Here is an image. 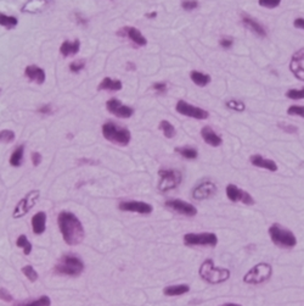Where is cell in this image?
I'll list each match as a JSON object with an SVG mask.
<instances>
[{
    "instance_id": "obj_1",
    "label": "cell",
    "mask_w": 304,
    "mask_h": 306,
    "mask_svg": "<svg viewBox=\"0 0 304 306\" xmlns=\"http://www.w3.org/2000/svg\"><path fill=\"white\" fill-rule=\"evenodd\" d=\"M57 225L65 243L68 245H78L85 236L84 227L73 212L61 211L57 216Z\"/></svg>"
},
{
    "instance_id": "obj_2",
    "label": "cell",
    "mask_w": 304,
    "mask_h": 306,
    "mask_svg": "<svg viewBox=\"0 0 304 306\" xmlns=\"http://www.w3.org/2000/svg\"><path fill=\"white\" fill-rule=\"evenodd\" d=\"M198 274L202 278L203 281H206L207 283L210 284H219L230 278V271L228 268H222L218 266L214 265V261L212 259H207L204 260L200 266L198 270Z\"/></svg>"
},
{
    "instance_id": "obj_3",
    "label": "cell",
    "mask_w": 304,
    "mask_h": 306,
    "mask_svg": "<svg viewBox=\"0 0 304 306\" xmlns=\"http://www.w3.org/2000/svg\"><path fill=\"white\" fill-rule=\"evenodd\" d=\"M54 271L61 276L78 277L84 271V262L74 255H65L58 260Z\"/></svg>"
},
{
    "instance_id": "obj_4",
    "label": "cell",
    "mask_w": 304,
    "mask_h": 306,
    "mask_svg": "<svg viewBox=\"0 0 304 306\" xmlns=\"http://www.w3.org/2000/svg\"><path fill=\"white\" fill-rule=\"evenodd\" d=\"M269 237L276 246L282 249H292L297 245V238L287 228L274 224L269 227Z\"/></svg>"
},
{
    "instance_id": "obj_5",
    "label": "cell",
    "mask_w": 304,
    "mask_h": 306,
    "mask_svg": "<svg viewBox=\"0 0 304 306\" xmlns=\"http://www.w3.org/2000/svg\"><path fill=\"white\" fill-rule=\"evenodd\" d=\"M102 135L106 141L117 145H128L132 139L130 131L126 127H120L114 122H106L102 125Z\"/></svg>"
},
{
    "instance_id": "obj_6",
    "label": "cell",
    "mask_w": 304,
    "mask_h": 306,
    "mask_svg": "<svg viewBox=\"0 0 304 306\" xmlns=\"http://www.w3.org/2000/svg\"><path fill=\"white\" fill-rule=\"evenodd\" d=\"M272 276V266L268 262H260L253 266L244 276V282L247 284H262L269 281Z\"/></svg>"
},
{
    "instance_id": "obj_7",
    "label": "cell",
    "mask_w": 304,
    "mask_h": 306,
    "mask_svg": "<svg viewBox=\"0 0 304 306\" xmlns=\"http://www.w3.org/2000/svg\"><path fill=\"white\" fill-rule=\"evenodd\" d=\"M160 183H158V189L161 191H169L179 187L183 181V175L178 170H160Z\"/></svg>"
},
{
    "instance_id": "obj_8",
    "label": "cell",
    "mask_w": 304,
    "mask_h": 306,
    "mask_svg": "<svg viewBox=\"0 0 304 306\" xmlns=\"http://www.w3.org/2000/svg\"><path fill=\"white\" fill-rule=\"evenodd\" d=\"M40 198V191L34 189L31 190L24 196L22 199L20 200L15 206L14 212H12V217L14 218H22L23 216H26L28 212L36 206L37 202Z\"/></svg>"
},
{
    "instance_id": "obj_9",
    "label": "cell",
    "mask_w": 304,
    "mask_h": 306,
    "mask_svg": "<svg viewBox=\"0 0 304 306\" xmlns=\"http://www.w3.org/2000/svg\"><path fill=\"white\" fill-rule=\"evenodd\" d=\"M184 244L188 246H216L218 244V237L214 233H188L185 234Z\"/></svg>"
},
{
    "instance_id": "obj_10",
    "label": "cell",
    "mask_w": 304,
    "mask_h": 306,
    "mask_svg": "<svg viewBox=\"0 0 304 306\" xmlns=\"http://www.w3.org/2000/svg\"><path fill=\"white\" fill-rule=\"evenodd\" d=\"M176 113L180 114L183 116H188L191 117V119H196V120H206L208 119L209 114L208 111L201 109V107L194 106V105L186 103L184 100H179L176 103L175 106Z\"/></svg>"
},
{
    "instance_id": "obj_11",
    "label": "cell",
    "mask_w": 304,
    "mask_h": 306,
    "mask_svg": "<svg viewBox=\"0 0 304 306\" xmlns=\"http://www.w3.org/2000/svg\"><path fill=\"white\" fill-rule=\"evenodd\" d=\"M166 208L170 210V211L176 212V214L186 216V217H192V216H196L197 214V209L192 204L184 202L181 199L167 200Z\"/></svg>"
},
{
    "instance_id": "obj_12",
    "label": "cell",
    "mask_w": 304,
    "mask_h": 306,
    "mask_svg": "<svg viewBox=\"0 0 304 306\" xmlns=\"http://www.w3.org/2000/svg\"><path fill=\"white\" fill-rule=\"evenodd\" d=\"M226 197L232 203L240 202L245 204V205H253L254 204V199L251 197V194L247 193L246 190L240 189L235 184H229L226 187Z\"/></svg>"
},
{
    "instance_id": "obj_13",
    "label": "cell",
    "mask_w": 304,
    "mask_h": 306,
    "mask_svg": "<svg viewBox=\"0 0 304 306\" xmlns=\"http://www.w3.org/2000/svg\"><path fill=\"white\" fill-rule=\"evenodd\" d=\"M118 209L124 212H136L140 215H148L151 214L152 205L145 202H138V200H129V202L119 203Z\"/></svg>"
},
{
    "instance_id": "obj_14",
    "label": "cell",
    "mask_w": 304,
    "mask_h": 306,
    "mask_svg": "<svg viewBox=\"0 0 304 306\" xmlns=\"http://www.w3.org/2000/svg\"><path fill=\"white\" fill-rule=\"evenodd\" d=\"M106 107L108 113H111L116 117H119V119H129V117H132L133 114H134V109H133V107L123 105L118 99L116 98L110 99L106 103Z\"/></svg>"
},
{
    "instance_id": "obj_15",
    "label": "cell",
    "mask_w": 304,
    "mask_h": 306,
    "mask_svg": "<svg viewBox=\"0 0 304 306\" xmlns=\"http://www.w3.org/2000/svg\"><path fill=\"white\" fill-rule=\"evenodd\" d=\"M218 191L216 183L210 181H204L201 182L200 184H197L196 187L192 190V198L195 200H206L212 198L214 194Z\"/></svg>"
},
{
    "instance_id": "obj_16",
    "label": "cell",
    "mask_w": 304,
    "mask_h": 306,
    "mask_svg": "<svg viewBox=\"0 0 304 306\" xmlns=\"http://www.w3.org/2000/svg\"><path fill=\"white\" fill-rule=\"evenodd\" d=\"M52 4H54L52 0H27L21 8V12L28 15L42 14V12L48 10Z\"/></svg>"
},
{
    "instance_id": "obj_17",
    "label": "cell",
    "mask_w": 304,
    "mask_h": 306,
    "mask_svg": "<svg viewBox=\"0 0 304 306\" xmlns=\"http://www.w3.org/2000/svg\"><path fill=\"white\" fill-rule=\"evenodd\" d=\"M24 76L29 82L36 83V85L42 86L45 82V71L42 67H38L37 65H28L24 69Z\"/></svg>"
},
{
    "instance_id": "obj_18",
    "label": "cell",
    "mask_w": 304,
    "mask_h": 306,
    "mask_svg": "<svg viewBox=\"0 0 304 306\" xmlns=\"http://www.w3.org/2000/svg\"><path fill=\"white\" fill-rule=\"evenodd\" d=\"M117 35L122 37H128L130 41L138 46H145L147 44L146 38L141 35L140 31L134 29V27H123L119 32H117Z\"/></svg>"
},
{
    "instance_id": "obj_19",
    "label": "cell",
    "mask_w": 304,
    "mask_h": 306,
    "mask_svg": "<svg viewBox=\"0 0 304 306\" xmlns=\"http://www.w3.org/2000/svg\"><path fill=\"white\" fill-rule=\"evenodd\" d=\"M250 161L253 166H256V168L268 170V171H270V172H276L279 170L278 165H276L275 161H272V160H269V159H265V157L259 155V154H256V155L251 156Z\"/></svg>"
},
{
    "instance_id": "obj_20",
    "label": "cell",
    "mask_w": 304,
    "mask_h": 306,
    "mask_svg": "<svg viewBox=\"0 0 304 306\" xmlns=\"http://www.w3.org/2000/svg\"><path fill=\"white\" fill-rule=\"evenodd\" d=\"M80 50V41L79 39H74L73 42L65 41L60 46V52L62 57L71 58L77 55Z\"/></svg>"
},
{
    "instance_id": "obj_21",
    "label": "cell",
    "mask_w": 304,
    "mask_h": 306,
    "mask_svg": "<svg viewBox=\"0 0 304 306\" xmlns=\"http://www.w3.org/2000/svg\"><path fill=\"white\" fill-rule=\"evenodd\" d=\"M201 135H202L203 141L208 145H210V147L217 148L223 144L222 137H220L219 134H217L210 127H203L201 129Z\"/></svg>"
},
{
    "instance_id": "obj_22",
    "label": "cell",
    "mask_w": 304,
    "mask_h": 306,
    "mask_svg": "<svg viewBox=\"0 0 304 306\" xmlns=\"http://www.w3.org/2000/svg\"><path fill=\"white\" fill-rule=\"evenodd\" d=\"M32 230L37 236L43 234L46 230V214L44 211H39L32 217Z\"/></svg>"
},
{
    "instance_id": "obj_23",
    "label": "cell",
    "mask_w": 304,
    "mask_h": 306,
    "mask_svg": "<svg viewBox=\"0 0 304 306\" xmlns=\"http://www.w3.org/2000/svg\"><path fill=\"white\" fill-rule=\"evenodd\" d=\"M242 23L245 24V27H247V29L250 30L251 32H253L256 36L262 37V38H264V37L266 36L264 27L257 22L256 20L251 18L250 16H242Z\"/></svg>"
},
{
    "instance_id": "obj_24",
    "label": "cell",
    "mask_w": 304,
    "mask_h": 306,
    "mask_svg": "<svg viewBox=\"0 0 304 306\" xmlns=\"http://www.w3.org/2000/svg\"><path fill=\"white\" fill-rule=\"evenodd\" d=\"M123 88V83L119 79H112L111 77H105L100 82L98 89L99 91H110V92H118Z\"/></svg>"
},
{
    "instance_id": "obj_25",
    "label": "cell",
    "mask_w": 304,
    "mask_h": 306,
    "mask_svg": "<svg viewBox=\"0 0 304 306\" xmlns=\"http://www.w3.org/2000/svg\"><path fill=\"white\" fill-rule=\"evenodd\" d=\"M189 292H190V286H188V284H176V286L166 287L163 289V294L166 296H179Z\"/></svg>"
},
{
    "instance_id": "obj_26",
    "label": "cell",
    "mask_w": 304,
    "mask_h": 306,
    "mask_svg": "<svg viewBox=\"0 0 304 306\" xmlns=\"http://www.w3.org/2000/svg\"><path fill=\"white\" fill-rule=\"evenodd\" d=\"M190 78L195 85L198 86V87H206L210 82V76L200 72V71H192L190 73Z\"/></svg>"
},
{
    "instance_id": "obj_27",
    "label": "cell",
    "mask_w": 304,
    "mask_h": 306,
    "mask_svg": "<svg viewBox=\"0 0 304 306\" xmlns=\"http://www.w3.org/2000/svg\"><path fill=\"white\" fill-rule=\"evenodd\" d=\"M23 154H24V145H20L16 149L12 151L10 156V165L14 168H20L23 161Z\"/></svg>"
},
{
    "instance_id": "obj_28",
    "label": "cell",
    "mask_w": 304,
    "mask_h": 306,
    "mask_svg": "<svg viewBox=\"0 0 304 306\" xmlns=\"http://www.w3.org/2000/svg\"><path fill=\"white\" fill-rule=\"evenodd\" d=\"M18 24V20L15 16H9V15L0 12V26L5 27L6 30L15 29Z\"/></svg>"
},
{
    "instance_id": "obj_29",
    "label": "cell",
    "mask_w": 304,
    "mask_h": 306,
    "mask_svg": "<svg viewBox=\"0 0 304 306\" xmlns=\"http://www.w3.org/2000/svg\"><path fill=\"white\" fill-rule=\"evenodd\" d=\"M290 71L294 76H296L297 79L304 82V67L302 66V63H299V61L297 60H293L292 59L290 64Z\"/></svg>"
},
{
    "instance_id": "obj_30",
    "label": "cell",
    "mask_w": 304,
    "mask_h": 306,
    "mask_svg": "<svg viewBox=\"0 0 304 306\" xmlns=\"http://www.w3.org/2000/svg\"><path fill=\"white\" fill-rule=\"evenodd\" d=\"M175 151L178 154H180V156L185 157V159H188V160H195V159H197V156H198L197 150L194 149V148H191V147H179V148H176Z\"/></svg>"
},
{
    "instance_id": "obj_31",
    "label": "cell",
    "mask_w": 304,
    "mask_h": 306,
    "mask_svg": "<svg viewBox=\"0 0 304 306\" xmlns=\"http://www.w3.org/2000/svg\"><path fill=\"white\" fill-rule=\"evenodd\" d=\"M16 245L23 250L24 255H29L31 253H32V243L29 242L28 238L24 236V234H21V236L17 238Z\"/></svg>"
},
{
    "instance_id": "obj_32",
    "label": "cell",
    "mask_w": 304,
    "mask_h": 306,
    "mask_svg": "<svg viewBox=\"0 0 304 306\" xmlns=\"http://www.w3.org/2000/svg\"><path fill=\"white\" fill-rule=\"evenodd\" d=\"M160 129L163 132L164 137L166 138H173L175 135V128L174 126L172 125L169 121H166V120H163V121H161L160 123Z\"/></svg>"
},
{
    "instance_id": "obj_33",
    "label": "cell",
    "mask_w": 304,
    "mask_h": 306,
    "mask_svg": "<svg viewBox=\"0 0 304 306\" xmlns=\"http://www.w3.org/2000/svg\"><path fill=\"white\" fill-rule=\"evenodd\" d=\"M22 273L24 274V276H26L27 280L31 281V282H36V281L38 280V277H39L38 272H37L36 268H34L33 266H31V265L23 266Z\"/></svg>"
},
{
    "instance_id": "obj_34",
    "label": "cell",
    "mask_w": 304,
    "mask_h": 306,
    "mask_svg": "<svg viewBox=\"0 0 304 306\" xmlns=\"http://www.w3.org/2000/svg\"><path fill=\"white\" fill-rule=\"evenodd\" d=\"M16 135H15L14 131H10V129H3L0 131V143L4 144H10L15 141Z\"/></svg>"
},
{
    "instance_id": "obj_35",
    "label": "cell",
    "mask_w": 304,
    "mask_h": 306,
    "mask_svg": "<svg viewBox=\"0 0 304 306\" xmlns=\"http://www.w3.org/2000/svg\"><path fill=\"white\" fill-rule=\"evenodd\" d=\"M51 305V300L49 296L43 295L40 296L39 299H37V300H34L32 302H27V304H21L17 306H50Z\"/></svg>"
},
{
    "instance_id": "obj_36",
    "label": "cell",
    "mask_w": 304,
    "mask_h": 306,
    "mask_svg": "<svg viewBox=\"0 0 304 306\" xmlns=\"http://www.w3.org/2000/svg\"><path fill=\"white\" fill-rule=\"evenodd\" d=\"M226 107L228 109H231L234 111H238V113H241V111H244L246 109V106H245L244 103H241V101L238 100H234V99H231V100L226 101Z\"/></svg>"
},
{
    "instance_id": "obj_37",
    "label": "cell",
    "mask_w": 304,
    "mask_h": 306,
    "mask_svg": "<svg viewBox=\"0 0 304 306\" xmlns=\"http://www.w3.org/2000/svg\"><path fill=\"white\" fill-rule=\"evenodd\" d=\"M286 97L288 99H293V100H300L304 99V88L302 89H290L286 93Z\"/></svg>"
},
{
    "instance_id": "obj_38",
    "label": "cell",
    "mask_w": 304,
    "mask_h": 306,
    "mask_svg": "<svg viewBox=\"0 0 304 306\" xmlns=\"http://www.w3.org/2000/svg\"><path fill=\"white\" fill-rule=\"evenodd\" d=\"M287 114L291 116H298L304 119V106H299V105H292L287 109Z\"/></svg>"
},
{
    "instance_id": "obj_39",
    "label": "cell",
    "mask_w": 304,
    "mask_h": 306,
    "mask_svg": "<svg viewBox=\"0 0 304 306\" xmlns=\"http://www.w3.org/2000/svg\"><path fill=\"white\" fill-rule=\"evenodd\" d=\"M85 67V61L84 60H77L71 63L70 65V71L72 73H79L80 71Z\"/></svg>"
},
{
    "instance_id": "obj_40",
    "label": "cell",
    "mask_w": 304,
    "mask_h": 306,
    "mask_svg": "<svg viewBox=\"0 0 304 306\" xmlns=\"http://www.w3.org/2000/svg\"><path fill=\"white\" fill-rule=\"evenodd\" d=\"M258 4L266 9H275L281 4V0H258Z\"/></svg>"
},
{
    "instance_id": "obj_41",
    "label": "cell",
    "mask_w": 304,
    "mask_h": 306,
    "mask_svg": "<svg viewBox=\"0 0 304 306\" xmlns=\"http://www.w3.org/2000/svg\"><path fill=\"white\" fill-rule=\"evenodd\" d=\"M197 6H198L197 0H183V2H181V8L186 11L195 10Z\"/></svg>"
},
{
    "instance_id": "obj_42",
    "label": "cell",
    "mask_w": 304,
    "mask_h": 306,
    "mask_svg": "<svg viewBox=\"0 0 304 306\" xmlns=\"http://www.w3.org/2000/svg\"><path fill=\"white\" fill-rule=\"evenodd\" d=\"M279 128H281L284 132L290 133V134H294V133L298 132V128L292 125H287V123H279Z\"/></svg>"
},
{
    "instance_id": "obj_43",
    "label": "cell",
    "mask_w": 304,
    "mask_h": 306,
    "mask_svg": "<svg viewBox=\"0 0 304 306\" xmlns=\"http://www.w3.org/2000/svg\"><path fill=\"white\" fill-rule=\"evenodd\" d=\"M152 89H154L157 94L162 95L164 93H167V85L166 83H155V85H152Z\"/></svg>"
},
{
    "instance_id": "obj_44",
    "label": "cell",
    "mask_w": 304,
    "mask_h": 306,
    "mask_svg": "<svg viewBox=\"0 0 304 306\" xmlns=\"http://www.w3.org/2000/svg\"><path fill=\"white\" fill-rule=\"evenodd\" d=\"M232 44H234V39L230 38V37H224V38H222L219 41V45L222 46V48H225V49L231 48Z\"/></svg>"
},
{
    "instance_id": "obj_45",
    "label": "cell",
    "mask_w": 304,
    "mask_h": 306,
    "mask_svg": "<svg viewBox=\"0 0 304 306\" xmlns=\"http://www.w3.org/2000/svg\"><path fill=\"white\" fill-rule=\"evenodd\" d=\"M0 300L10 302V301H12V295L8 292V290L2 288V289H0Z\"/></svg>"
},
{
    "instance_id": "obj_46",
    "label": "cell",
    "mask_w": 304,
    "mask_h": 306,
    "mask_svg": "<svg viewBox=\"0 0 304 306\" xmlns=\"http://www.w3.org/2000/svg\"><path fill=\"white\" fill-rule=\"evenodd\" d=\"M38 113L43 114V115H51V114L54 113V109H52L51 105L46 104V105H43V106L39 107Z\"/></svg>"
},
{
    "instance_id": "obj_47",
    "label": "cell",
    "mask_w": 304,
    "mask_h": 306,
    "mask_svg": "<svg viewBox=\"0 0 304 306\" xmlns=\"http://www.w3.org/2000/svg\"><path fill=\"white\" fill-rule=\"evenodd\" d=\"M31 160H32L33 166H39L40 163H42V155H40L39 153H37V151H34L32 153V156H31Z\"/></svg>"
},
{
    "instance_id": "obj_48",
    "label": "cell",
    "mask_w": 304,
    "mask_h": 306,
    "mask_svg": "<svg viewBox=\"0 0 304 306\" xmlns=\"http://www.w3.org/2000/svg\"><path fill=\"white\" fill-rule=\"evenodd\" d=\"M292 59H293V60L299 61V63H302V61H304V48L299 49V50H297L296 52H294Z\"/></svg>"
},
{
    "instance_id": "obj_49",
    "label": "cell",
    "mask_w": 304,
    "mask_h": 306,
    "mask_svg": "<svg viewBox=\"0 0 304 306\" xmlns=\"http://www.w3.org/2000/svg\"><path fill=\"white\" fill-rule=\"evenodd\" d=\"M293 26L298 30H303L304 31V18L302 17H297L296 20L293 21Z\"/></svg>"
},
{
    "instance_id": "obj_50",
    "label": "cell",
    "mask_w": 304,
    "mask_h": 306,
    "mask_svg": "<svg viewBox=\"0 0 304 306\" xmlns=\"http://www.w3.org/2000/svg\"><path fill=\"white\" fill-rule=\"evenodd\" d=\"M76 22L78 24H82V26H86V24H88V20L83 16H80L79 14H76Z\"/></svg>"
},
{
    "instance_id": "obj_51",
    "label": "cell",
    "mask_w": 304,
    "mask_h": 306,
    "mask_svg": "<svg viewBox=\"0 0 304 306\" xmlns=\"http://www.w3.org/2000/svg\"><path fill=\"white\" fill-rule=\"evenodd\" d=\"M156 16H157L156 11H152V12H150V14H146V17H148V18H155Z\"/></svg>"
},
{
    "instance_id": "obj_52",
    "label": "cell",
    "mask_w": 304,
    "mask_h": 306,
    "mask_svg": "<svg viewBox=\"0 0 304 306\" xmlns=\"http://www.w3.org/2000/svg\"><path fill=\"white\" fill-rule=\"evenodd\" d=\"M220 306H241L240 304H235V302H226V304H223Z\"/></svg>"
}]
</instances>
